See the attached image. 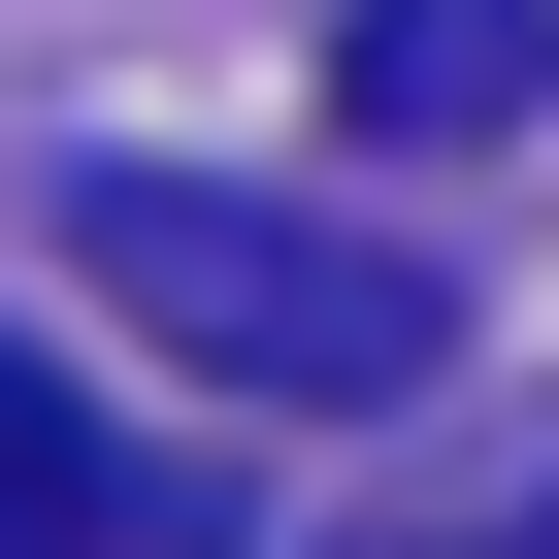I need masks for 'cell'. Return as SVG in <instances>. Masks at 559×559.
<instances>
[{
  "instance_id": "cell-2",
  "label": "cell",
  "mask_w": 559,
  "mask_h": 559,
  "mask_svg": "<svg viewBox=\"0 0 559 559\" xmlns=\"http://www.w3.org/2000/svg\"><path fill=\"white\" fill-rule=\"evenodd\" d=\"M526 99H559L526 0H330V132H362V165H493Z\"/></svg>"
},
{
  "instance_id": "cell-1",
  "label": "cell",
  "mask_w": 559,
  "mask_h": 559,
  "mask_svg": "<svg viewBox=\"0 0 559 559\" xmlns=\"http://www.w3.org/2000/svg\"><path fill=\"white\" fill-rule=\"evenodd\" d=\"M67 263H99L198 395H297V428H362V395L461 362V263H395V230H330V198H230V165H99Z\"/></svg>"
},
{
  "instance_id": "cell-4",
  "label": "cell",
  "mask_w": 559,
  "mask_h": 559,
  "mask_svg": "<svg viewBox=\"0 0 559 559\" xmlns=\"http://www.w3.org/2000/svg\"><path fill=\"white\" fill-rule=\"evenodd\" d=\"M428 559H559V493H526V526H428Z\"/></svg>"
},
{
  "instance_id": "cell-3",
  "label": "cell",
  "mask_w": 559,
  "mask_h": 559,
  "mask_svg": "<svg viewBox=\"0 0 559 559\" xmlns=\"http://www.w3.org/2000/svg\"><path fill=\"white\" fill-rule=\"evenodd\" d=\"M0 559H132V461H99L34 362H0Z\"/></svg>"
}]
</instances>
